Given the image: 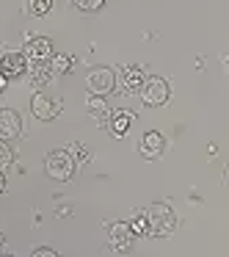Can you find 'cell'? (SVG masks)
<instances>
[{
  "mask_svg": "<svg viewBox=\"0 0 229 257\" xmlns=\"http://www.w3.org/2000/svg\"><path fill=\"white\" fill-rule=\"evenodd\" d=\"M138 94H141V100H144L146 105L157 108V105H163V102L168 100V83L163 78H146L144 86L138 89Z\"/></svg>",
  "mask_w": 229,
  "mask_h": 257,
  "instance_id": "3957f363",
  "label": "cell"
},
{
  "mask_svg": "<svg viewBox=\"0 0 229 257\" xmlns=\"http://www.w3.org/2000/svg\"><path fill=\"white\" fill-rule=\"evenodd\" d=\"M25 69H28V56L25 53H6V56H0V72L6 78H17Z\"/></svg>",
  "mask_w": 229,
  "mask_h": 257,
  "instance_id": "52a82bcc",
  "label": "cell"
},
{
  "mask_svg": "<svg viewBox=\"0 0 229 257\" xmlns=\"http://www.w3.org/2000/svg\"><path fill=\"white\" fill-rule=\"evenodd\" d=\"M23 133V119H20L17 111L12 108H3L0 111V141H12Z\"/></svg>",
  "mask_w": 229,
  "mask_h": 257,
  "instance_id": "8992f818",
  "label": "cell"
},
{
  "mask_svg": "<svg viewBox=\"0 0 229 257\" xmlns=\"http://www.w3.org/2000/svg\"><path fill=\"white\" fill-rule=\"evenodd\" d=\"M6 188V180H3V174H0V191Z\"/></svg>",
  "mask_w": 229,
  "mask_h": 257,
  "instance_id": "7402d4cb",
  "label": "cell"
},
{
  "mask_svg": "<svg viewBox=\"0 0 229 257\" xmlns=\"http://www.w3.org/2000/svg\"><path fill=\"white\" fill-rule=\"evenodd\" d=\"M25 56H28V61H45V58L53 56V42L47 39V36H36V39L28 42V47H25Z\"/></svg>",
  "mask_w": 229,
  "mask_h": 257,
  "instance_id": "ba28073f",
  "label": "cell"
},
{
  "mask_svg": "<svg viewBox=\"0 0 229 257\" xmlns=\"http://www.w3.org/2000/svg\"><path fill=\"white\" fill-rule=\"evenodd\" d=\"M34 257H56V251H53V249H36Z\"/></svg>",
  "mask_w": 229,
  "mask_h": 257,
  "instance_id": "d6986e66",
  "label": "cell"
},
{
  "mask_svg": "<svg viewBox=\"0 0 229 257\" xmlns=\"http://www.w3.org/2000/svg\"><path fill=\"white\" fill-rule=\"evenodd\" d=\"M12 161H14V152H12V147H9L6 141H0V169H3V166H9Z\"/></svg>",
  "mask_w": 229,
  "mask_h": 257,
  "instance_id": "ac0fdd59",
  "label": "cell"
},
{
  "mask_svg": "<svg viewBox=\"0 0 229 257\" xmlns=\"http://www.w3.org/2000/svg\"><path fill=\"white\" fill-rule=\"evenodd\" d=\"M45 169L53 180H69L75 172V161L69 155V150H53L45 161Z\"/></svg>",
  "mask_w": 229,
  "mask_h": 257,
  "instance_id": "7a4b0ae2",
  "label": "cell"
},
{
  "mask_svg": "<svg viewBox=\"0 0 229 257\" xmlns=\"http://www.w3.org/2000/svg\"><path fill=\"white\" fill-rule=\"evenodd\" d=\"M163 152V136L155 133V130H149V133L141 139V155L144 158H157Z\"/></svg>",
  "mask_w": 229,
  "mask_h": 257,
  "instance_id": "30bf717a",
  "label": "cell"
},
{
  "mask_svg": "<svg viewBox=\"0 0 229 257\" xmlns=\"http://www.w3.org/2000/svg\"><path fill=\"white\" fill-rule=\"evenodd\" d=\"M28 9H31V14H36V17H45V14L53 9V0H31Z\"/></svg>",
  "mask_w": 229,
  "mask_h": 257,
  "instance_id": "4fadbf2b",
  "label": "cell"
},
{
  "mask_svg": "<svg viewBox=\"0 0 229 257\" xmlns=\"http://www.w3.org/2000/svg\"><path fill=\"white\" fill-rule=\"evenodd\" d=\"M75 152H78V155H75V158H78V161H89V158H91L89 152L83 150V147H75Z\"/></svg>",
  "mask_w": 229,
  "mask_h": 257,
  "instance_id": "ffe728a7",
  "label": "cell"
},
{
  "mask_svg": "<svg viewBox=\"0 0 229 257\" xmlns=\"http://www.w3.org/2000/svg\"><path fill=\"white\" fill-rule=\"evenodd\" d=\"M6 80H9V78H6L3 72H0V89H6Z\"/></svg>",
  "mask_w": 229,
  "mask_h": 257,
  "instance_id": "44dd1931",
  "label": "cell"
},
{
  "mask_svg": "<svg viewBox=\"0 0 229 257\" xmlns=\"http://www.w3.org/2000/svg\"><path fill=\"white\" fill-rule=\"evenodd\" d=\"M146 224H149V235H171L177 229V213L171 210V205L166 202H155V205L146 210Z\"/></svg>",
  "mask_w": 229,
  "mask_h": 257,
  "instance_id": "6da1fadb",
  "label": "cell"
},
{
  "mask_svg": "<svg viewBox=\"0 0 229 257\" xmlns=\"http://www.w3.org/2000/svg\"><path fill=\"white\" fill-rule=\"evenodd\" d=\"M53 69H56V72H69V69H72V58L69 56H56L53 58Z\"/></svg>",
  "mask_w": 229,
  "mask_h": 257,
  "instance_id": "2e32d148",
  "label": "cell"
},
{
  "mask_svg": "<svg viewBox=\"0 0 229 257\" xmlns=\"http://www.w3.org/2000/svg\"><path fill=\"white\" fill-rule=\"evenodd\" d=\"M86 83H89V91H91V94L105 97V94H111L113 86H116V75H113L108 67H97V69H91V72H89Z\"/></svg>",
  "mask_w": 229,
  "mask_h": 257,
  "instance_id": "277c9868",
  "label": "cell"
},
{
  "mask_svg": "<svg viewBox=\"0 0 229 257\" xmlns=\"http://www.w3.org/2000/svg\"><path fill=\"white\" fill-rule=\"evenodd\" d=\"M0 249H3V232H0Z\"/></svg>",
  "mask_w": 229,
  "mask_h": 257,
  "instance_id": "603a6c76",
  "label": "cell"
},
{
  "mask_svg": "<svg viewBox=\"0 0 229 257\" xmlns=\"http://www.w3.org/2000/svg\"><path fill=\"white\" fill-rule=\"evenodd\" d=\"M89 111L94 113L97 119H105V116H108V105H105V100H102L100 94H94V97L89 100Z\"/></svg>",
  "mask_w": 229,
  "mask_h": 257,
  "instance_id": "7c38bea8",
  "label": "cell"
},
{
  "mask_svg": "<svg viewBox=\"0 0 229 257\" xmlns=\"http://www.w3.org/2000/svg\"><path fill=\"white\" fill-rule=\"evenodd\" d=\"M31 111H34V116H36V119H45V122H50V119H56L58 108H56V102H53L50 97L36 94L34 100H31Z\"/></svg>",
  "mask_w": 229,
  "mask_h": 257,
  "instance_id": "9c48e42d",
  "label": "cell"
},
{
  "mask_svg": "<svg viewBox=\"0 0 229 257\" xmlns=\"http://www.w3.org/2000/svg\"><path fill=\"white\" fill-rule=\"evenodd\" d=\"M133 232L135 235H149V224H146V213H135L133 216Z\"/></svg>",
  "mask_w": 229,
  "mask_h": 257,
  "instance_id": "5bb4252c",
  "label": "cell"
},
{
  "mask_svg": "<svg viewBox=\"0 0 229 257\" xmlns=\"http://www.w3.org/2000/svg\"><path fill=\"white\" fill-rule=\"evenodd\" d=\"M133 238H135L133 227H130V224H124V221H116L111 229H108V246H111L113 251L133 249Z\"/></svg>",
  "mask_w": 229,
  "mask_h": 257,
  "instance_id": "5b68a950",
  "label": "cell"
},
{
  "mask_svg": "<svg viewBox=\"0 0 229 257\" xmlns=\"http://www.w3.org/2000/svg\"><path fill=\"white\" fill-rule=\"evenodd\" d=\"M102 3H105V0H75V6H78L80 12H97V9H102Z\"/></svg>",
  "mask_w": 229,
  "mask_h": 257,
  "instance_id": "e0dca14e",
  "label": "cell"
},
{
  "mask_svg": "<svg viewBox=\"0 0 229 257\" xmlns=\"http://www.w3.org/2000/svg\"><path fill=\"white\" fill-rule=\"evenodd\" d=\"M127 127H130V113H116V116H113V133L124 136Z\"/></svg>",
  "mask_w": 229,
  "mask_h": 257,
  "instance_id": "9a60e30c",
  "label": "cell"
},
{
  "mask_svg": "<svg viewBox=\"0 0 229 257\" xmlns=\"http://www.w3.org/2000/svg\"><path fill=\"white\" fill-rule=\"evenodd\" d=\"M122 86H124V91H138L144 86V72L138 67H124L122 69Z\"/></svg>",
  "mask_w": 229,
  "mask_h": 257,
  "instance_id": "8fae6325",
  "label": "cell"
}]
</instances>
